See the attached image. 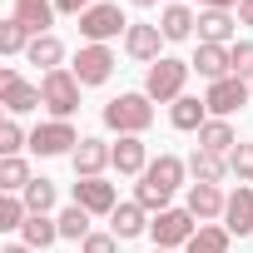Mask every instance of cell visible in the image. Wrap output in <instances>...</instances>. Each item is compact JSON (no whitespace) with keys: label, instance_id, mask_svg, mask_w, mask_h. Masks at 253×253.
I'll list each match as a JSON object with an SVG mask.
<instances>
[{"label":"cell","instance_id":"d4e9b609","mask_svg":"<svg viewBox=\"0 0 253 253\" xmlns=\"http://www.w3.org/2000/svg\"><path fill=\"white\" fill-rule=\"evenodd\" d=\"M228 228L223 223H199V233L184 243V253H228Z\"/></svg>","mask_w":253,"mask_h":253},{"label":"cell","instance_id":"b9f144b4","mask_svg":"<svg viewBox=\"0 0 253 253\" xmlns=\"http://www.w3.org/2000/svg\"><path fill=\"white\" fill-rule=\"evenodd\" d=\"M129 5H139V10H149V5H159V0H129Z\"/></svg>","mask_w":253,"mask_h":253},{"label":"cell","instance_id":"d6986e66","mask_svg":"<svg viewBox=\"0 0 253 253\" xmlns=\"http://www.w3.org/2000/svg\"><path fill=\"white\" fill-rule=\"evenodd\" d=\"M55 0H15V20L30 30V35H50V25H55Z\"/></svg>","mask_w":253,"mask_h":253},{"label":"cell","instance_id":"836d02e7","mask_svg":"<svg viewBox=\"0 0 253 253\" xmlns=\"http://www.w3.org/2000/svg\"><path fill=\"white\" fill-rule=\"evenodd\" d=\"M228 174H233L238 184H253V144H238V149L228 154Z\"/></svg>","mask_w":253,"mask_h":253},{"label":"cell","instance_id":"8d00e7d4","mask_svg":"<svg viewBox=\"0 0 253 253\" xmlns=\"http://www.w3.org/2000/svg\"><path fill=\"white\" fill-rule=\"evenodd\" d=\"M80 253H119V238H114V233H89V238L80 243Z\"/></svg>","mask_w":253,"mask_h":253},{"label":"cell","instance_id":"ee69618b","mask_svg":"<svg viewBox=\"0 0 253 253\" xmlns=\"http://www.w3.org/2000/svg\"><path fill=\"white\" fill-rule=\"evenodd\" d=\"M154 253H169V248H154Z\"/></svg>","mask_w":253,"mask_h":253},{"label":"cell","instance_id":"1f68e13d","mask_svg":"<svg viewBox=\"0 0 253 253\" xmlns=\"http://www.w3.org/2000/svg\"><path fill=\"white\" fill-rule=\"evenodd\" d=\"M20 199H25L30 213H50V209H55V184H50V179H30V189H25Z\"/></svg>","mask_w":253,"mask_h":253},{"label":"cell","instance_id":"9c48e42d","mask_svg":"<svg viewBox=\"0 0 253 253\" xmlns=\"http://www.w3.org/2000/svg\"><path fill=\"white\" fill-rule=\"evenodd\" d=\"M0 104H5V109H10V119H15V114L40 109L45 99H40V84H25V80H20V70H10V65H5V70H0Z\"/></svg>","mask_w":253,"mask_h":253},{"label":"cell","instance_id":"ac0fdd59","mask_svg":"<svg viewBox=\"0 0 253 253\" xmlns=\"http://www.w3.org/2000/svg\"><path fill=\"white\" fill-rule=\"evenodd\" d=\"M149 209H139V204H119L114 213H109V233L119 238V243H129V238H139V233H149V218H144Z\"/></svg>","mask_w":253,"mask_h":253},{"label":"cell","instance_id":"52a82bcc","mask_svg":"<svg viewBox=\"0 0 253 253\" xmlns=\"http://www.w3.org/2000/svg\"><path fill=\"white\" fill-rule=\"evenodd\" d=\"M114 65H119V60H114L109 45H80V55H75L70 70H75V80L89 89V84H104V80L114 75Z\"/></svg>","mask_w":253,"mask_h":253},{"label":"cell","instance_id":"277c9868","mask_svg":"<svg viewBox=\"0 0 253 253\" xmlns=\"http://www.w3.org/2000/svg\"><path fill=\"white\" fill-rule=\"evenodd\" d=\"M124 30H129V20H124V10L109 5V0H99V5H89V10L80 15V35H84L89 45H109V40L124 35Z\"/></svg>","mask_w":253,"mask_h":253},{"label":"cell","instance_id":"ffe728a7","mask_svg":"<svg viewBox=\"0 0 253 253\" xmlns=\"http://www.w3.org/2000/svg\"><path fill=\"white\" fill-rule=\"evenodd\" d=\"M169 124H174V129H184V134H199L204 124H209V104H204V99H194V94H184V99H174Z\"/></svg>","mask_w":253,"mask_h":253},{"label":"cell","instance_id":"d6a6232c","mask_svg":"<svg viewBox=\"0 0 253 253\" xmlns=\"http://www.w3.org/2000/svg\"><path fill=\"white\" fill-rule=\"evenodd\" d=\"M25 144H30V134L20 129V119H5V124H0V154H5V159H10V154H20Z\"/></svg>","mask_w":253,"mask_h":253},{"label":"cell","instance_id":"44dd1931","mask_svg":"<svg viewBox=\"0 0 253 253\" xmlns=\"http://www.w3.org/2000/svg\"><path fill=\"white\" fill-rule=\"evenodd\" d=\"M238 144H243V139L233 134V124H228V119H209L204 129H199V149H209V154H223V159H228Z\"/></svg>","mask_w":253,"mask_h":253},{"label":"cell","instance_id":"4fadbf2b","mask_svg":"<svg viewBox=\"0 0 253 253\" xmlns=\"http://www.w3.org/2000/svg\"><path fill=\"white\" fill-rule=\"evenodd\" d=\"M189 65H194L209 84H213V80H228V75H233V45H199Z\"/></svg>","mask_w":253,"mask_h":253},{"label":"cell","instance_id":"9a60e30c","mask_svg":"<svg viewBox=\"0 0 253 253\" xmlns=\"http://www.w3.org/2000/svg\"><path fill=\"white\" fill-rule=\"evenodd\" d=\"M114 169L129 174V179H144V169H149V144H144L139 134H124V139L114 144Z\"/></svg>","mask_w":253,"mask_h":253},{"label":"cell","instance_id":"7a4b0ae2","mask_svg":"<svg viewBox=\"0 0 253 253\" xmlns=\"http://www.w3.org/2000/svg\"><path fill=\"white\" fill-rule=\"evenodd\" d=\"M189 60H174V55H164V60H154L149 65V75H144V94L154 99V104H174V99H184V84H189Z\"/></svg>","mask_w":253,"mask_h":253},{"label":"cell","instance_id":"4dcf8cb0","mask_svg":"<svg viewBox=\"0 0 253 253\" xmlns=\"http://www.w3.org/2000/svg\"><path fill=\"white\" fill-rule=\"evenodd\" d=\"M25 218H30V209H25V199H20V194H0V233L25 228Z\"/></svg>","mask_w":253,"mask_h":253},{"label":"cell","instance_id":"f6af8a7d","mask_svg":"<svg viewBox=\"0 0 253 253\" xmlns=\"http://www.w3.org/2000/svg\"><path fill=\"white\" fill-rule=\"evenodd\" d=\"M248 89H253V84H248Z\"/></svg>","mask_w":253,"mask_h":253},{"label":"cell","instance_id":"2e32d148","mask_svg":"<svg viewBox=\"0 0 253 253\" xmlns=\"http://www.w3.org/2000/svg\"><path fill=\"white\" fill-rule=\"evenodd\" d=\"M184 159L179 154H159V159H149V169H144V184H154L159 194H174L179 184H184Z\"/></svg>","mask_w":253,"mask_h":253},{"label":"cell","instance_id":"cb8c5ba5","mask_svg":"<svg viewBox=\"0 0 253 253\" xmlns=\"http://www.w3.org/2000/svg\"><path fill=\"white\" fill-rule=\"evenodd\" d=\"M199 35H204V45H228L233 40V15L228 10H199Z\"/></svg>","mask_w":253,"mask_h":253},{"label":"cell","instance_id":"6da1fadb","mask_svg":"<svg viewBox=\"0 0 253 253\" xmlns=\"http://www.w3.org/2000/svg\"><path fill=\"white\" fill-rule=\"evenodd\" d=\"M154 124V99L139 89V94H119V99H109L104 104V129H114L119 139L124 134H144Z\"/></svg>","mask_w":253,"mask_h":253},{"label":"cell","instance_id":"7402d4cb","mask_svg":"<svg viewBox=\"0 0 253 253\" xmlns=\"http://www.w3.org/2000/svg\"><path fill=\"white\" fill-rule=\"evenodd\" d=\"M20 243H30L35 253H45V248H55V243H60V223H55L50 213H30V218H25V228H20Z\"/></svg>","mask_w":253,"mask_h":253},{"label":"cell","instance_id":"f1b7e54d","mask_svg":"<svg viewBox=\"0 0 253 253\" xmlns=\"http://www.w3.org/2000/svg\"><path fill=\"white\" fill-rule=\"evenodd\" d=\"M55 223H60V238H75V243H84V238L94 233V228H89V213H84L80 204L60 209V218H55Z\"/></svg>","mask_w":253,"mask_h":253},{"label":"cell","instance_id":"8992f818","mask_svg":"<svg viewBox=\"0 0 253 253\" xmlns=\"http://www.w3.org/2000/svg\"><path fill=\"white\" fill-rule=\"evenodd\" d=\"M30 149H35L40 159L75 154V149H80V134H75V124H70V119H50V124H40V129L30 134Z\"/></svg>","mask_w":253,"mask_h":253},{"label":"cell","instance_id":"603a6c76","mask_svg":"<svg viewBox=\"0 0 253 253\" xmlns=\"http://www.w3.org/2000/svg\"><path fill=\"white\" fill-rule=\"evenodd\" d=\"M25 60H30V65H40L45 75H50V70H65V45H60L55 35H35V40H30V50H25Z\"/></svg>","mask_w":253,"mask_h":253},{"label":"cell","instance_id":"484cf974","mask_svg":"<svg viewBox=\"0 0 253 253\" xmlns=\"http://www.w3.org/2000/svg\"><path fill=\"white\" fill-rule=\"evenodd\" d=\"M194 25H199V15H194L189 5H169V10L159 15V30H164V40H189V35H194Z\"/></svg>","mask_w":253,"mask_h":253},{"label":"cell","instance_id":"4316f807","mask_svg":"<svg viewBox=\"0 0 253 253\" xmlns=\"http://www.w3.org/2000/svg\"><path fill=\"white\" fill-rule=\"evenodd\" d=\"M189 174H194V184H218V179L228 174V159H223V154H209V149H194Z\"/></svg>","mask_w":253,"mask_h":253},{"label":"cell","instance_id":"f35d334b","mask_svg":"<svg viewBox=\"0 0 253 253\" xmlns=\"http://www.w3.org/2000/svg\"><path fill=\"white\" fill-rule=\"evenodd\" d=\"M238 0H199V10H233Z\"/></svg>","mask_w":253,"mask_h":253},{"label":"cell","instance_id":"7c38bea8","mask_svg":"<svg viewBox=\"0 0 253 253\" xmlns=\"http://www.w3.org/2000/svg\"><path fill=\"white\" fill-rule=\"evenodd\" d=\"M75 204H80L84 213H114V209H119V194H114V184H104V179H75Z\"/></svg>","mask_w":253,"mask_h":253},{"label":"cell","instance_id":"7bdbcfd3","mask_svg":"<svg viewBox=\"0 0 253 253\" xmlns=\"http://www.w3.org/2000/svg\"><path fill=\"white\" fill-rule=\"evenodd\" d=\"M169 5H184V0H169Z\"/></svg>","mask_w":253,"mask_h":253},{"label":"cell","instance_id":"74e56055","mask_svg":"<svg viewBox=\"0 0 253 253\" xmlns=\"http://www.w3.org/2000/svg\"><path fill=\"white\" fill-rule=\"evenodd\" d=\"M89 5H94V0H55V10H60V15H84Z\"/></svg>","mask_w":253,"mask_h":253},{"label":"cell","instance_id":"d590c367","mask_svg":"<svg viewBox=\"0 0 253 253\" xmlns=\"http://www.w3.org/2000/svg\"><path fill=\"white\" fill-rule=\"evenodd\" d=\"M233 75L253 84V40H238L233 45Z\"/></svg>","mask_w":253,"mask_h":253},{"label":"cell","instance_id":"f546056e","mask_svg":"<svg viewBox=\"0 0 253 253\" xmlns=\"http://www.w3.org/2000/svg\"><path fill=\"white\" fill-rule=\"evenodd\" d=\"M30 40H35V35H30L15 15H10V20H0V55H25Z\"/></svg>","mask_w":253,"mask_h":253},{"label":"cell","instance_id":"e0dca14e","mask_svg":"<svg viewBox=\"0 0 253 253\" xmlns=\"http://www.w3.org/2000/svg\"><path fill=\"white\" fill-rule=\"evenodd\" d=\"M194 218H223V209H228V199H223V189L218 184H189V204H184Z\"/></svg>","mask_w":253,"mask_h":253},{"label":"cell","instance_id":"30bf717a","mask_svg":"<svg viewBox=\"0 0 253 253\" xmlns=\"http://www.w3.org/2000/svg\"><path fill=\"white\" fill-rule=\"evenodd\" d=\"M159 45H164V30H159V25H144V20H134L129 30H124V55H129V60H139V65H154V60H164V55H159Z\"/></svg>","mask_w":253,"mask_h":253},{"label":"cell","instance_id":"5b68a950","mask_svg":"<svg viewBox=\"0 0 253 253\" xmlns=\"http://www.w3.org/2000/svg\"><path fill=\"white\" fill-rule=\"evenodd\" d=\"M194 233H199V223H194L189 209H164V213H154V223H149L154 248H184Z\"/></svg>","mask_w":253,"mask_h":253},{"label":"cell","instance_id":"ab89813d","mask_svg":"<svg viewBox=\"0 0 253 253\" xmlns=\"http://www.w3.org/2000/svg\"><path fill=\"white\" fill-rule=\"evenodd\" d=\"M238 20H243V25H253V0H238Z\"/></svg>","mask_w":253,"mask_h":253},{"label":"cell","instance_id":"3957f363","mask_svg":"<svg viewBox=\"0 0 253 253\" xmlns=\"http://www.w3.org/2000/svg\"><path fill=\"white\" fill-rule=\"evenodd\" d=\"M80 80H75V70H50L45 80H40V99H45V109L55 114V119H70L75 109H80Z\"/></svg>","mask_w":253,"mask_h":253},{"label":"cell","instance_id":"ba28073f","mask_svg":"<svg viewBox=\"0 0 253 253\" xmlns=\"http://www.w3.org/2000/svg\"><path fill=\"white\" fill-rule=\"evenodd\" d=\"M253 99V89H248V80H238V75H228V80H213L209 84V94H204V104H209V114L213 119H228L233 109H243Z\"/></svg>","mask_w":253,"mask_h":253},{"label":"cell","instance_id":"83f0119b","mask_svg":"<svg viewBox=\"0 0 253 253\" xmlns=\"http://www.w3.org/2000/svg\"><path fill=\"white\" fill-rule=\"evenodd\" d=\"M25 189H30V164L20 154L0 159V194H25Z\"/></svg>","mask_w":253,"mask_h":253},{"label":"cell","instance_id":"5bb4252c","mask_svg":"<svg viewBox=\"0 0 253 253\" xmlns=\"http://www.w3.org/2000/svg\"><path fill=\"white\" fill-rule=\"evenodd\" d=\"M223 228H228L233 238H248V233H253V189H248V184H238V189L228 194V209H223Z\"/></svg>","mask_w":253,"mask_h":253},{"label":"cell","instance_id":"60d3db41","mask_svg":"<svg viewBox=\"0 0 253 253\" xmlns=\"http://www.w3.org/2000/svg\"><path fill=\"white\" fill-rule=\"evenodd\" d=\"M0 253H35V248H30V243H5Z\"/></svg>","mask_w":253,"mask_h":253},{"label":"cell","instance_id":"8fae6325","mask_svg":"<svg viewBox=\"0 0 253 253\" xmlns=\"http://www.w3.org/2000/svg\"><path fill=\"white\" fill-rule=\"evenodd\" d=\"M70 159H75V179H99V174H104V164H114V144H104V139L84 134V139H80V149H75Z\"/></svg>","mask_w":253,"mask_h":253},{"label":"cell","instance_id":"e575fe53","mask_svg":"<svg viewBox=\"0 0 253 253\" xmlns=\"http://www.w3.org/2000/svg\"><path fill=\"white\" fill-rule=\"evenodd\" d=\"M134 204H139V209H149V213H164V209H169V194H159L154 184H144V179H139V189H134Z\"/></svg>","mask_w":253,"mask_h":253}]
</instances>
